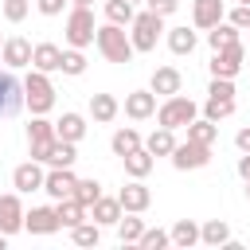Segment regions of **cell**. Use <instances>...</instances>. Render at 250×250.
I'll use <instances>...</instances> for the list:
<instances>
[{"mask_svg": "<svg viewBox=\"0 0 250 250\" xmlns=\"http://www.w3.org/2000/svg\"><path fill=\"white\" fill-rule=\"evenodd\" d=\"M94 43H98V51L105 55V62H133V55H137V47H133V39L125 35V27H121V23H109V20L98 27Z\"/></svg>", "mask_w": 250, "mask_h": 250, "instance_id": "cell-1", "label": "cell"}, {"mask_svg": "<svg viewBox=\"0 0 250 250\" xmlns=\"http://www.w3.org/2000/svg\"><path fill=\"white\" fill-rule=\"evenodd\" d=\"M23 105H27L31 113H51V105H55V86H51L47 70H35V66H31V74L23 78Z\"/></svg>", "mask_w": 250, "mask_h": 250, "instance_id": "cell-2", "label": "cell"}, {"mask_svg": "<svg viewBox=\"0 0 250 250\" xmlns=\"http://www.w3.org/2000/svg\"><path fill=\"white\" fill-rule=\"evenodd\" d=\"M195 113H199V105L184 94H172V98H164V105H156V121L164 129H188L195 121Z\"/></svg>", "mask_w": 250, "mask_h": 250, "instance_id": "cell-3", "label": "cell"}, {"mask_svg": "<svg viewBox=\"0 0 250 250\" xmlns=\"http://www.w3.org/2000/svg\"><path fill=\"white\" fill-rule=\"evenodd\" d=\"M133 31H129V39H133V47L137 51H152L156 47V39H160V31H164V16H156L152 8H145V12H137L133 16V23H129Z\"/></svg>", "mask_w": 250, "mask_h": 250, "instance_id": "cell-4", "label": "cell"}, {"mask_svg": "<svg viewBox=\"0 0 250 250\" xmlns=\"http://www.w3.org/2000/svg\"><path fill=\"white\" fill-rule=\"evenodd\" d=\"M94 35H98L94 12L90 8H70V16H66V43L70 47H90Z\"/></svg>", "mask_w": 250, "mask_h": 250, "instance_id": "cell-5", "label": "cell"}, {"mask_svg": "<svg viewBox=\"0 0 250 250\" xmlns=\"http://www.w3.org/2000/svg\"><path fill=\"white\" fill-rule=\"evenodd\" d=\"M51 141H55V121H47V113H31V125H27L31 160H47V152H51Z\"/></svg>", "mask_w": 250, "mask_h": 250, "instance_id": "cell-6", "label": "cell"}, {"mask_svg": "<svg viewBox=\"0 0 250 250\" xmlns=\"http://www.w3.org/2000/svg\"><path fill=\"white\" fill-rule=\"evenodd\" d=\"M211 164V145H199V141H184L172 148V168L180 172H195V168H207Z\"/></svg>", "mask_w": 250, "mask_h": 250, "instance_id": "cell-7", "label": "cell"}, {"mask_svg": "<svg viewBox=\"0 0 250 250\" xmlns=\"http://www.w3.org/2000/svg\"><path fill=\"white\" fill-rule=\"evenodd\" d=\"M242 59H246V47L234 39L230 47H223V51H215V59L207 62L211 66V78H234L238 70H242Z\"/></svg>", "mask_w": 250, "mask_h": 250, "instance_id": "cell-8", "label": "cell"}, {"mask_svg": "<svg viewBox=\"0 0 250 250\" xmlns=\"http://www.w3.org/2000/svg\"><path fill=\"white\" fill-rule=\"evenodd\" d=\"M43 180H47L43 160H23V164H16V168H12V188H16L20 195L43 191Z\"/></svg>", "mask_w": 250, "mask_h": 250, "instance_id": "cell-9", "label": "cell"}, {"mask_svg": "<svg viewBox=\"0 0 250 250\" xmlns=\"http://www.w3.org/2000/svg\"><path fill=\"white\" fill-rule=\"evenodd\" d=\"M23 109V82L12 70H0V117H16Z\"/></svg>", "mask_w": 250, "mask_h": 250, "instance_id": "cell-10", "label": "cell"}, {"mask_svg": "<svg viewBox=\"0 0 250 250\" xmlns=\"http://www.w3.org/2000/svg\"><path fill=\"white\" fill-rule=\"evenodd\" d=\"M23 203H20V191H8V195H0V230L12 238L16 230H23Z\"/></svg>", "mask_w": 250, "mask_h": 250, "instance_id": "cell-11", "label": "cell"}, {"mask_svg": "<svg viewBox=\"0 0 250 250\" xmlns=\"http://www.w3.org/2000/svg\"><path fill=\"white\" fill-rule=\"evenodd\" d=\"M62 223H59V211L55 207H31L23 215V230L27 234H55Z\"/></svg>", "mask_w": 250, "mask_h": 250, "instance_id": "cell-12", "label": "cell"}, {"mask_svg": "<svg viewBox=\"0 0 250 250\" xmlns=\"http://www.w3.org/2000/svg\"><path fill=\"white\" fill-rule=\"evenodd\" d=\"M31 43L27 39H20V35H12V39H4V47H0V62H8V70H20V66H31Z\"/></svg>", "mask_w": 250, "mask_h": 250, "instance_id": "cell-13", "label": "cell"}, {"mask_svg": "<svg viewBox=\"0 0 250 250\" xmlns=\"http://www.w3.org/2000/svg\"><path fill=\"white\" fill-rule=\"evenodd\" d=\"M219 20H227V8H223V0H191V23H195V27L211 31Z\"/></svg>", "mask_w": 250, "mask_h": 250, "instance_id": "cell-14", "label": "cell"}, {"mask_svg": "<svg viewBox=\"0 0 250 250\" xmlns=\"http://www.w3.org/2000/svg\"><path fill=\"white\" fill-rule=\"evenodd\" d=\"M148 90H152V94H160V98H172V94H180V90H184V74H180L176 66H156V70H152Z\"/></svg>", "mask_w": 250, "mask_h": 250, "instance_id": "cell-15", "label": "cell"}, {"mask_svg": "<svg viewBox=\"0 0 250 250\" xmlns=\"http://www.w3.org/2000/svg\"><path fill=\"white\" fill-rule=\"evenodd\" d=\"M74 184H78V176L70 168H51L47 180H43V191L51 199H66V195H74Z\"/></svg>", "mask_w": 250, "mask_h": 250, "instance_id": "cell-16", "label": "cell"}, {"mask_svg": "<svg viewBox=\"0 0 250 250\" xmlns=\"http://www.w3.org/2000/svg\"><path fill=\"white\" fill-rule=\"evenodd\" d=\"M117 199H121V207H125V211L141 215V211H148V203H152V191H148L141 180H133V184H125V188L117 191Z\"/></svg>", "mask_w": 250, "mask_h": 250, "instance_id": "cell-17", "label": "cell"}, {"mask_svg": "<svg viewBox=\"0 0 250 250\" xmlns=\"http://www.w3.org/2000/svg\"><path fill=\"white\" fill-rule=\"evenodd\" d=\"M125 113H129L133 121L152 117V113H156V94H152V90H133V94H125Z\"/></svg>", "mask_w": 250, "mask_h": 250, "instance_id": "cell-18", "label": "cell"}, {"mask_svg": "<svg viewBox=\"0 0 250 250\" xmlns=\"http://www.w3.org/2000/svg\"><path fill=\"white\" fill-rule=\"evenodd\" d=\"M121 215H125V207H121V199H117V195H113V199H109V195H102V199L90 207V219H94V223H102V227H117V223H121Z\"/></svg>", "mask_w": 250, "mask_h": 250, "instance_id": "cell-19", "label": "cell"}, {"mask_svg": "<svg viewBox=\"0 0 250 250\" xmlns=\"http://www.w3.org/2000/svg\"><path fill=\"white\" fill-rule=\"evenodd\" d=\"M31 66L35 70H62V47H55V43H35V51H31Z\"/></svg>", "mask_w": 250, "mask_h": 250, "instance_id": "cell-20", "label": "cell"}, {"mask_svg": "<svg viewBox=\"0 0 250 250\" xmlns=\"http://www.w3.org/2000/svg\"><path fill=\"white\" fill-rule=\"evenodd\" d=\"M74 160H78V148H74V141H62V137H55L51 141V152H47V168H74Z\"/></svg>", "mask_w": 250, "mask_h": 250, "instance_id": "cell-21", "label": "cell"}, {"mask_svg": "<svg viewBox=\"0 0 250 250\" xmlns=\"http://www.w3.org/2000/svg\"><path fill=\"white\" fill-rule=\"evenodd\" d=\"M55 211H59V223L62 227H78V223H86V215H90V207L86 203H78L74 195H66V199H55Z\"/></svg>", "mask_w": 250, "mask_h": 250, "instance_id": "cell-22", "label": "cell"}, {"mask_svg": "<svg viewBox=\"0 0 250 250\" xmlns=\"http://www.w3.org/2000/svg\"><path fill=\"white\" fill-rule=\"evenodd\" d=\"M55 137H62V141H74V145H78V141L86 137V117H82V113H74V109H70V113H62V117L55 121Z\"/></svg>", "mask_w": 250, "mask_h": 250, "instance_id": "cell-23", "label": "cell"}, {"mask_svg": "<svg viewBox=\"0 0 250 250\" xmlns=\"http://www.w3.org/2000/svg\"><path fill=\"white\" fill-rule=\"evenodd\" d=\"M121 160H125V172H129L133 180H145V176L152 172V164H156V156H152L145 145H141V148H133V152H129V156H121Z\"/></svg>", "mask_w": 250, "mask_h": 250, "instance_id": "cell-24", "label": "cell"}, {"mask_svg": "<svg viewBox=\"0 0 250 250\" xmlns=\"http://www.w3.org/2000/svg\"><path fill=\"white\" fill-rule=\"evenodd\" d=\"M176 145H180V141H176V129H164V125H160V129H152V133H148V141H145V148H148L152 156H172V148H176Z\"/></svg>", "mask_w": 250, "mask_h": 250, "instance_id": "cell-25", "label": "cell"}, {"mask_svg": "<svg viewBox=\"0 0 250 250\" xmlns=\"http://www.w3.org/2000/svg\"><path fill=\"white\" fill-rule=\"evenodd\" d=\"M117 109H121V105H117V98H113V94H90V117H94V121H102V125H105V121H113V117H117Z\"/></svg>", "mask_w": 250, "mask_h": 250, "instance_id": "cell-26", "label": "cell"}, {"mask_svg": "<svg viewBox=\"0 0 250 250\" xmlns=\"http://www.w3.org/2000/svg\"><path fill=\"white\" fill-rule=\"evenodd\" d=\"M199 242H203V246H227V242H230V227H227L223 219H207V223L199 227Z\"/></svg>", "mask_w": 250, "mask_h": 250, "instance_id": "cell-27", "label": "cell"}, {"mask_svg": "<svg viewBox=\"0 0 250 250\" xmlns=\"http://www.w3.org/2000/svg\"><path fill=\"white\" fill-rule=\"evenodd\" d=\"M238 39V27L230 23V20H219L211 31H207V43H211V51H223V47H230Z\"/></svg>", "mask_w": 250, "mask_h": 250, "instance_id": "cell-28", "label": "cell"}, {"mask_svg": "<svg viewBox=\"0 0 250 250\" xmlns=\"http://www.w3.org/2000/svg\"><path fill=\"white\" fill-rule=\"evenodd\" d=\"M168 51L172 55H191L195 51V31L191 27H168Z\"/></svg>", "mask_w": 250, "mask_h": 250, "instance_id": "cell-29", "label": "cell"}, {"mask_svg": "<svg viewBox=\"0 0 250 250\" xmlns=\"http://www.w3.org/2000/svg\"><path fill=\"white\" fill-rule=\"evenodd\" d=\"M215 137H219V125H215L211 117H195V121L188 125V141H199V145H215Z\"/></svg>", "mask_w": 250, "mask_h": 250, "instance_id": "cell-30", "label": "cell"}, {"mask_svg": "<svg viewBox=\"0 0 250 250\" xmlns=\"http://www.w3.org/2000/svg\"><path fill=\"white\" fill-rule=\"evenodd\" d=\"M145 141H141V133L137 129H117L113 133V141H109V148H113V156H129L133 148H141Z\"/></svg>", "mask_w": 250, "mask_h": 250, "instance_id": "cell-31", "label": "cell"}, {"mask_svg": "<svg viewBox=\"0 0 250 250\" xmlns=\"http://www.w3.org/2000/svg\"><path fill=\"white\" fill-rule=\"evenodd\" d=\"M195 242H199V223H191V219H180V223L172 227V246L188 250V246H195Z\"/></svg>", "mask_w": 250, "mask_h": 250, "instance_id": "cell-32", "label": "cell"}, {"mask_svg": "<svg viewBox=\"0 0 250 250\" xmlns=\"http://www.w3.org/2000/svg\"><path fill=\"white\" fill-rule=\"evenodd\" d=\"M70 238H74V246H98V242H102V223L86 219V223H78V227L70 230Z\"/></svg>", "mask_w": 250, "mask_h": 250, "instance_id": "cell-33", "label": "cell"}, {"mask_svg": "<svg viewBox=\"0 0 250 250\" xmlns=\"http://www.w3.org/2000/svg\"><path fill=\"white\" fill-rule=\"evenodd\" d=\"M133 16H137V8H133V0H105V20L109 23H133Z\"/></svg>", "mask_w": 250, "mask_h": 250, "instance_id": "cell-34", "label": "cell"}, {"mask_svg": "<svg viewBox=\"0 0 250 250\" xmlns=\"http://www.w3.org/2000/svg\"><path fill=\"white\" fill-rule=\"evenodd\" d=\"M234 113V98H207L203 102V117H211L215 125L223 121V117H230Z\"/></svg>", "mask_w": 250, "mask_h": 250, "instance_id": "cell-35", "label": "cell"}, {"mask_svg": "<svg viewBox=\"0 0 250 250\" xmlns=\"http://www.w3.org/2000/svg\"><path fill=\"white\" fill-rule=\"evenodd\" d=\"M141 234H145V223L133 219V211H125V219L117 223V238L121 242H141Z\"/></svg>", "mask_w": 250, "mask_h": 250, "instance_id": "cell-36", "label": "cell"}, {"mask_svg": "<svg viewBox=\"0 0 250 250\" xmlns=\"http://www.w3.org/2000/svg\"><path fill=\"white\" fill-rule=\"evenodd\" d=\"M74 199L86 203V207H94V203L102 199V184H98V180H78V184H74Z\"/></svg>", "mask_w": 250, "mask_h": 250, "instance_id": "cell-37", "label": "cell"}, {"mask_svg": "<svg viewBox=\"0 0 250 250\" xmlns=\"http://www.w3.org/2000/svg\"><path fill=\"white\" fill-rule=\"evenodd\" d=\"M137 246H141V250H164V246H172V230H160V227L148 230V227H145V234H141Z\"/></svg>", "mask_w": 250, "mask_h": 250, "instance_id": "cell-38", "label": "cell"}, {"mask_svg": "<svg viewBox=\"0 0 250 250\" xmlns=\"http://www.w3.org/2000/svg\"><path fill=\"white\" fill-rule=\"evenodd\" d=\"M82 70H86V55H82V47H70V51H62V74L78 78Z\"/></svg>", "mask_w": 250, "mask_h": 250, "instance_id": "cell-39", "label": "cell"}, {"mask_svg": "<svg viewBox=\"0 0 250 250\" xmlns=\"http://www.w3.org/2000/svg\"><path fill=\"white\" fill-rule=\"evenodd\" d=\"M27 12H31V4H27V0H4V20H8V23L27 20Z\"/></svg>", "mask_w": 250, "mask_h": 250, "instance_id": "cell-40", "label": "cell"}, {"mask_svg": "<svg viewBox=\"0 0 250 250\" xmlns=\"http://www.w3.org/2000/svg\"><path fill=\"white\" fill-rule=\"evenodd\" d=\"M207 98H234V78H211Z\"/></svg>", "mask_w": 250, "mask_h": 250, "instance_id": "cell-41", "label": "cell"}, {"mask_svg": "<svg viewBox=\"0 0 250 250\" xmlns=\"http://www.w3.org/2000/svg\"><path fill=\"white\" fill-rule=\"evenodd\" d=\"M227 20H230V23L238 27V31H250V4H234Z\"/></svg>", "mask_w": 250, "mask_h": 250, "instance_id": "cell-42", "label": "cell"}, {"mask_svg": "<svg viewBox=\"0 0 250 250\" xmlns=\"http://www.w3.org/2000/svg\"><path fill=\"white\" fill-rule=\"evenodd\" d=\"M145 4H148L156 16H172V12L180 8V0H145Z\"/></svg>", "mask_w": 250, "mask_h": 250, "instance_id": "cell-43", "label": "cell"}, {"mask_svg": "<svg viewBox=\"0 0 250 250\" xmlns=\"http://www.w3.org/2000/svg\"><path fill=\"white\" fill-rule=\"evenodd\" d=\"M62 4H70V0H39V12H43V16H59Z\"/></svg>", "mask_w": 250, "mask_h": 250, "instance_id": "cell-44", "label": "cell"}, {"mask_svg": "<svg viewBox=\"0 0 250 250\" xmlns=\"http://www.w3.org/2000/svg\"><path fill=\"white\" fill-rule=\"evenodd\" d=\"M234 145H238V152H250V125L234 133Z\"/></svg>", "mask_w": 250, "mask_h": 250, "instance_id": "cell-45", "label": "cell"}, {"mask_svg": "<svg viewBox=\"0 0 250 250\" xmlns=\"http://www.w3.org/2000/svg\"><path fill=\"white\" fill-rule=\"evenodd\" d=\"M238 176H242V180H250V152H242V156H238Z\"/></svg>", "mask_w": 250, "mask_h": 250, "instance_id": "cell-46", "label": "cell"}, {"mask_svg": "<svg viewBox=\"0 0 250 250\" xmlns=\"http://www.w3.org/2000/svg\"><path fill=\"white\" fill-rule=\"evenodd\" d=\"M70 4H74V8H90L94 0H70Z\"/></svg>", "mask_w": 250, "mask_h": 250, "instance_id": "cell-47", "label": "cell"}, {"mask_svg": "<svg viewBox=\"0 0 250 250\" xmlns=\"http://www.w3.org/2000/svg\"><path fill=\"white\" fill-rule=\"evenodd\" d=\"M4 246H8V234H4V230H0V250H4Z\"/></svg>", "mask_w": 250, "mask_h": 250, "instance_id": "cell-48", "label": "cell"}, {"mask_svg": "<svg viewBox=\"0 0 250 250\" xmlns=\"http://www.w3.org/2000/svg\"><path fill=\"white\" fill-rule=\"evenodd\" d=\"M246 199H250V180H246Z\"/></svg>", "mask_w": 250, "mask_h": 250, "instance_id": "cell-49", "label": "cell"}, {"mask_svg": "<svg viewBox=\"0 0 250 250\" xmlns=\"http://www.w3.org/2000/svg\"><path fill=\"white\" fill-rule=\"evenodd\" d=\"M238 4H250V0H238Z\"/></svg>", "mask_w": 250, "mask_h": 250, "instance_id": "cell-50", "label": "cell"}, {"mask_svg": "<svg viewBox=\"0 0 250 250\" xmlns=\"http://www.w3.org/2000/svg\"><path fill=\"white\" fill-rule=\"evenodd\" d=\"M0 47H4V39H0Z\"/></svg>", "mask_w": 250, "mask_h": 250, "instance_id": "cell-51", "label": "cell"}, {"mask_svg": "<svg viewBox=\"0 0 250 250\" xmlns=\"http://www.w3.org/2000/svg\"><path fill=\"white\" fill-rule=\"evenodd\" d=\"M133 4H137V0H133Z\"/></svg>", "mask_w": 250, "mask_h": 250, "instance_id": "cell-52", "label": "cell"}]
</instances>
